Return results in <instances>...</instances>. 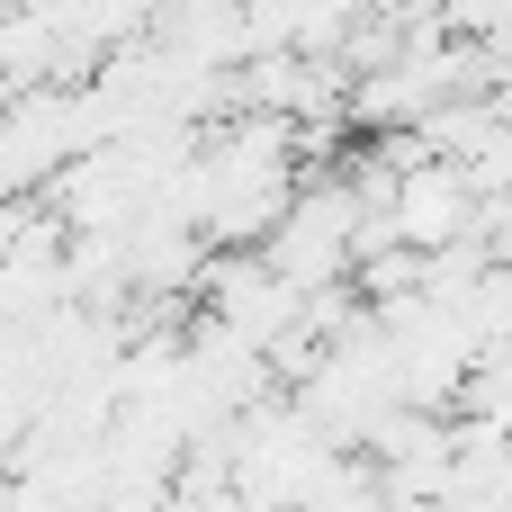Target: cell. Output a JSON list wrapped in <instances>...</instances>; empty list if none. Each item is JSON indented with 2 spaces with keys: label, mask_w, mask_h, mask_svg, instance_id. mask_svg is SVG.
Here are the masks:
<instances>
[{
  "label": "cell",
  "mask_w": 512,
  "mask_h": 512,
  "mask_svg": "<svg viewBox=\"0 0 512 512\" xmlns=\"http://www.w3.org/2000/svg\"><path fill=\"white\" fill-rule=\"evenodd\" d=\"M306 512H387V504H378V477L351 459V468H342V486H324V495H315Z\"/></svg>",
  "instance_id": "1"
}]
</instances>
